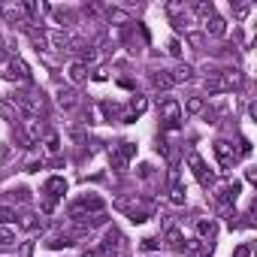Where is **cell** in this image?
I'll return each instance as SVG.
<instances>
[{
    "instance_id": "cell-30",
    "label": "cell",
    "mask_w": 257,
    "mask_h": 257,
    "mask_svg": "<svg viewBox=\"0 0 257 257\" xmlns=\"http://www.w3.org/2000/svg\"><path fill=\"white\" fill-rule=\"evenodd\" d=\"M157 248V239H142V251H154Z\"/></svg>"
},
{
    "instance_id": "cell-9",
    "label": "cell",
    "mask_w": 257,
    "mask_h": 257,
    "mask_svg": "<svg viewBox=\"0 0 257 257\" xmlns=\"http://www.w3.org/2000/svg\"><path fill=\"white\" fill-rule=\"evenodd\" d=\"M67 76H70V82H73V85H79V82L88 79V67L79 64V61H73V64L67 67Z\"/></svg>"
},
{
    "instance_id": "cell-33",
    "label": "cell",
    "mask_w": 257,
    "mask_h": 257,
    "mask_svg": "<svg viewBox=\"0 0 257 257\" xmlns=\"http://www.w3.org/2000/svg\"><path fill=\"white\" fill-rule=\"evenodd\" d=\"M0 16H4V10H0Z\"/></svg>"
},
{
    "instance_id": "cell-26",
    "label": "cell",
    "mask_w": 257,
    "mask_h": 257,
    "mask_svg": "<svg viewBox=\"0 0 257 257\" xmlns=\"http://www.w3.org/2000/svg\"><path fill=\"white\" fill-rule=\"evenodd\" d=\"M46 148H49V151H58V136H55V133H49V139H46Z\"/></svg>"
},
{
    "instance_id": "cell-4",
    "label": "cell",
    "mask_w": 257,
    "mask_h": 257,
    "mask_svg": "<svg viewBox=\"0 0 257 257\" xmlns=\"http://www.w3.org/2000/svg\"><path fill=\"white\" fill-rule=\"evenodd\" d=\"M133 154H136V145H133V142H121L109 157H112V166L118 169V173H124V169H127V160H130Z\"/></svg>"
},
{
    "instance_id": "cell-1",
    "label": "cell",
    "mask_w": 257,
    "mask_h": 257,
    "mask_svg": "<svg viewBox=\"0 0 257 257\" xmlns=\"http://www.w3.org/2000/svg\"><path fill=\"white\" fill-rule=\"evenodd\" d=\"M64 191H67V182L61 179V176H52L49 182H46V188H43V194H46V203H43V212H52L55 209V203L64 197Z\"/></svg>"
},
{
    "instance_id": "cell-7",
    "label": "cell",
    "mask_w": 257,
    "mask_h": 257,
    "mask_svg": "<svg viewBox=\"0 0 257 257\" xmlns=\"http://www.w3.org/2000/svg\"><path fill=\"white\" fill-rule=\"evenodd\" d=\"M76 103H79V94H76L73 88H61V91H58V106H61L64 112L76 109Z\"/></svg>"
},
{
    "instance_id": "cell-31",
    "label": "cell",
    "mask_w": 257,
    "mask_h": 257,
    "mask_svg": "<svg viewBox=\"0 0 257 257\" xmlns=\"http://www.w3.org/2000/svg\"><path fill=\"white\" fill-rule=\"evenodd\" d=\"M13 200H19V203H28V191H25V188H22V191H16V194H13Z\"/></svg>"
},
{
    "instance_id": "cell-12",
    "label": "cell",
    "mask_w": 257,
    "mask_h": 257,
    "mask_svg": "<svg viewBox=\"0 0 257 257\" xmlns=\"http://www.w3.org/2000/svg\"><path fill=\"white\" fill-rule=\"evenodd\" d=\"M197 233H200L203 239H212V236L218 233V227H215L212 218H200V221H197Z\"/></svg>"
},
{
    "instance_id": "cell-3",
    "label": "cell",
    "mask_w": 257,
    "mask_h": 257,
    "mask_svg": "<svg viewBox=\"0 0 257 257\" xmlns=\"http://www.w3.org/2000/svg\"><path fill=\"white\" fill-rule=\"evenodd\" d=\"M188 163H191V169H194V176H197V182L203 185V188H212L215 185V176L209 173V169H206V163H203V157L200 154H188Z\"/></svg>"
},
{
    "instance_id": "cell-25",
    "label": "cell",
    "mask_w": 257,
    "mask_h": 257,
    "mask_svg": "<svg viewBox=\"0 0 257 257\" xmlns=\"http://www.w3.org/2000/svg\"><path fill=\"white\" fill-rule=\"evenodd\" d=\"M25 13H28L31 19H37V16H40V7H37V4H25Z\"/></svg>"
},
{
    "instance_id": "cell-22",
    "label": "cell",
    "mask_w": 257,
    "mask_h": 257,
    "mask_svg": "<svg viewBox=\"0 0 257 257\" xmlns=\"http://www.w3.org/2000/svg\"><path fill=\"white\" fill-rule=\"evenodd\" d=\"M169 200H173L176 206H182V203H185V188H182L179 182H173V191H169Z\"/></svg>"
},
{
    "instance_id": "cell-32",
    "label": "cell",
    "mask_w": 257,
    "mask_h": 257,
    "mask_svg": "<svg viewBox=\"0 0 257 257\" xmlns=\"http://www.w3.org/2000/svg\"><path fill=\"white\" fill-rule=\"evenodd\" d=\"M79 257H100V251H82Z\"/></svg>"
},
{
    "instance_id": "cell-16",
    "label": "cell",
    "mask_w": 257,
    "mask_h": 257,
    "mask_svg": "<svg viewBox=\"0 0 257 257\" xmlns=\"http://www.w3.org/2000/svg\"><path fill=\"white\" fill-rule=\"evenodd\" d=\"M206 31H209L212 37H224V34H227V28H224L221 19H206Z\"/></svg>"
},
{
    "instance_id": "cell-13",
    "label": "cell",
    "mask_w": 257,
    "mask_h": 257,
    "mask_svg": "<svg viewBox=\"0 0 257 257\" xmlns=\"http://www.w3.org/2000/svg\"><path fill=\"white\" fill-rule=\"evenodd\" d=\"M46 245H49L52 251H61V248H70V245H73V236H64V233H55V236H52V239H49Z\"/></svg>"
},
{
    "instance_id": "cell-18",
    "label": "cell",
    "mask_w": 257,
    "mask_h": 257,
    "mask_svg": "<svg viewBox=\"0 0 257 257\" xmlns=\"http://www.w3.org/2000/svg\"><path fill=\"white\" fill-rule=\"evenodd\" d=\"M28 34H31V40H34L37 52H46V49H49V40H46V34H40V31H34V28H28Z\"/></svg>"
},
{
    "instance_id": "cell-19",
    "label": "cell",
    "mask_w": 257,
    "mask_h": 257,
    "mask_svg": "<svg viewBox=\"0 0 257 257\" xmlns=\"http://www.w3.org/2000/svg\"><path fill=\"white\" fill-rule=\"evenodd\" d=\"M194 76V67L191 64H179V70L173 73V82H185V79H191Z\"/></svg>"
},
{
    "instance_id": "cell-20",
    "label": "cell",
    "mask_w": 257,
    "mask_h": 257,
    "mask_svg": "<svg viewBox=\"0 0 257 257\" xmlns=\"http://www.w3.org/2000/svg\"><path fill=\"white\" fill-rule=\"evenodd\" d=\"M0 245H4V248L16 245V230L13 227H0Z\"/></svg>"
},
{
    "instance_id": "cell-14",
    "label": "cell",
    "mask_w": 257,
    "mask_h": 257,
    "mask_svg": "<svg viewBox=\"0 0 257 257\" xmlns=\"http://www.w3.org/2000/svg\"><path fill=\"white\" fill-rule=\"evenodd\" d=\"M166 245L173 248V251L182 248V230H179V227H169V230H166Z\"/></svg>"
},
{
    "instance_id": "cell-8",
    "label": "cell",
    "mask_w": 257,
    "mask_h": 257,
    "mask_svg": "<svg viewBox=\"0 0 257 257\" xmlns=\"http://www.w3.org/2000/svg\"><path fill=\"white\" fill-rule=\"evenodd\" d=\"M239 191H242V185L239 182H233V185H224L221 191H218V203H236V197H239Z\"/></svg>"
},
{
    "instance_id": "cell-17",
    "label": "cell",
    "mask_w": 257,
    "mask_h": 257,
    "mask_svg": "<svg viewBox=\"0 0 257 257\" xmlns=\"http://www.w3.org/2000/svg\"><path fill=\"white\" fill-rule=\"evenodd\" d=\"M185 109H188L191 115H200V112H206V100H203V97H188Z\"/></svg>"
},
{
    "instance_id": "cell-24",
    "label": "cell",
    "mask_w": 257,
    "mask_h": 257,
    "mask_svg": "<svg viewBox=\"0 0 257 257\" xmlns=\"http://www.w3.org/2000/svg\"><path fill=\"white\" fill-rule=\"evenodd\" d=\"M194 13H197V16H203V19H209V16H212V4H197V7H194Z\"/></svg>"
},
{
    "instance_id": "cell-28",
    "label": "cell",
    "mask_w": 257,
    "mask_h": 257,
    "mask_svg": "<svg viewBox=\"0 0 257 257\" xmlns=\"http://www.w3.org/2000/svg\"><path fill=\"white\" fill-rule=\"evenodd\" d=\"M251 254V245H239L236 251H233V257H248Z\"/></svg>"
},
{
    "instance_id": "cell-23",
    "label": "cell",
    "mask_w": 257,
    "mask_h": 257,
    "mask_svg": "<svg viewBox=\"0 0 257 257\" xmlns=\"http://www.w3.org/2000/svg\"><path fill=\"white\" fill-rule=\"evenodd\" d=\"M106 16H109V22H118V25H127V13H121V10H106Z\"/></svg>"
},
{
    "instance_id": "cell-15",
    "label": "cell",
    "mask_w": 257,
    "mask_h": 257,
    "mask_svg": "<svg viewBox=\"0 0 257 257\" xmlns=\"http://www.w3.org/2000/svg\"><path fill=\"white\" fill-rule=\"evenodd\" d=\"M0 118H7L10 124H16V127H19V112H16L7 100H0Z\"/></svg>"
},
{
    "instance_id": "cell-21",
    "label": "cell",
    "mask_w": 257,
    "mask_h": 257,
    "mask_svg": "<svg viewBox=\"0 0 257 257\" xmlns=\"http://www.w3.org/2000/svg\"><path fill=\"white\" fill-rule=\"evenodd\" d=\"M10 221H16V209L13 206H0V227H10Z\"/></svg>"
},
{
    "instance_id": "cell-2",
    "label": "cell",
    "mask_w": 257,
    "mask_h": 257,
    "mask_svg": "<svg viewBox=\"0 0 257 257\" xmlns=\"http://www.w3.org/2000/svg\"><path fill=\"white\" fill-rule=\"evenodd\" d=\"M160 118L166 121L169 130H176V127L182 124V106H179V100L163 97V100H160Z\"/></svg>"
},
{
    "instance_id": "cell-11",
    "label": "cell",
    "mask_w": 257,
    "mask_h": 257,
    "mask_svg": "<svg viewBox=\"0 0 257 257\" xmlns=\"http://www.w3.org/2000/svg\"><path fill=\"white\" fill-rule=\"evenodd\" d=\"M151 85H154L157 91H169L176 82H173V76H169L166 70H160V73H154V76H151Z\"/></svg>"
},
{
    "instance_id": "cell-27",
    "label": "cell",
    "mask_w": 257,
    "mask_h": 257,
    "mask_svg": "<svg viewBox=\"0 0 257 257\" xmlns=\"http://www.w3.org/2000/svg\"><path fill=\"white\" fill-rule=\"evenodd\" d=\"M31 254H34V242H25L22 251H19V257H31Z\"/></svg>"
},
{
    "instance_id": "cell-10",
    "label": "cell",
    "mask_w": 257,
    "mask_h": 257,
    "mask_svg": "<svg viewBox=\"0 0 257 257\" xmlns=\"http://www.w3.org/2000/svg\"><path fill=\"white\" fill-rule=\"evenodd\" d=\"M145 106H148V103H145V97H133V100L127 103V112H124V121H133L136 115H142V112H145Z\"/></svg>"
},
{
    "instance_id": "cell-6",
    "label": "cell",
    "mask_w": 257,
    "mask_h": 257,
    "mask_svg": "<svg viewBox=\"0 0 257 257\" xmlns=\"http://www.w3.org/2000/svg\"><path fill=\"white\" fill-rule=\"evenodd\" d=\"M118 251H121V233H118L115 227H109L106 236H103V248H100V254H118Z\"/></svg>"
},
{
    "instance_id": "cell-29",
    "label": "cell",
    "mask_w": 257,
    "mask_h": 257,
    "mask_svg": "<svg viewBox=\"0 0 257 257\" xmlns=\"http://www.w3.org/2000/svg\"><path fill=\"white\" fill-rule=\"evenodd\" d=\"M10 67V55L4 52V46H0V70H7Z\"/></svg>"
},
{
    "instance_id": "cell-5",
    "label": "cell",
    "mask_w": 257,
    "mask_h": 257,
    "mask_svg": "<svg viewBox=\"0 0 257 257\" xmlns=\"http://www.w3.org/2000/svg\"><path fill=\"white\" fill-rule=\"evenodd\" d=\"M215 157H218V166H221V169H230L233 160H236V151H233V145H230L227 139H218V142H215Z\"/></svg>"
}]
</instances>
